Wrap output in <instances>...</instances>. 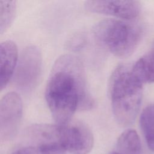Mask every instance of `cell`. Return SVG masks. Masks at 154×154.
Masks as SVG:
<instances>
[{
  "label": "cell",
  "instance_id": "obj_5",
  "mask_svg": "<svg viewBox=\"0 0 154 154\" xmlns=\"http://www.w3.org/2000/svg\"><path fill=\"white\" fill-rule=\"evenodd\" d=\"M42 54L35 46H29L22 52L14 76L15 86L22 91H32L37 85L42 70Z\"/></svg>",
  "mask_w": 154,
  "mask_h": 154
},
{
  "label": "cell",
  "instance_id": "obj_6",
  "mask_svg": "<svg viewBox=\"0 0 154 154\" xmlns=\"http://www.w3.org/2000/svg\"><path fill=\"white\" fill-rule=\"evenodd\" d=\"M22 116V102L14 92L6 94L0 103V132L2 139L14 136L19 126Z\"/></svg>",
  "mask_w": 154,
  "mask_h": 154
},
{
  "label": "cell",
  "instance_id": "obj_2",
  "mask_svg": "<svg viewBox=\"0 0 154 154\" xmlns=\"http://www.w3.org/2000/svg\"><path fill=\"white\" fill-rule=\"evenodd\" d=\"M143 85L132 67L120 65L112 73L109 91L113 114L119 125L128 126L134 122L141 103Z\"/></svg>",
  "mask_w": 154,
  "mask_h": 154
},
{
  "label": "cell",
  "instance_id": "obj_13",
  "mask_svg": "<svg viewBox=\"0 0 154 154\" xmlns=\"http://www.w3.org/2000/svg\"><path fill=\"white\" fill-rule=\"evenodd\" d=\"M39 154H66L65 148L58 141H43L38 147Z\"/></svg>",
  "mask_w": 154,
  "mask_h": 154
},
{
  "label": "cell",
  "instance_id": "obj_10",
  "mask_svg": "<svg viewBox=\"0 0 154 154\" xmlns=\"http://www.w3.org/2000/svg\"><path fill=\"white\" fill-rule=\"evenodd\" d=\"M116 149L119 154H141V144L137 132L133 129L124 131L118 138Z\"/></svg>",
  "mask_w": 154,
  "mask_h": 154
},
{
  "label": "cell",
  "instance_id": "obj_1",
  "mask_svg": "<svg viewBox=\"0 0 154 154\" xmlns=\"http://www.w3.org/2000/svg\"><path fill=\"white\" fill-rule=\"evenodd\" d=\"M45 98L54 120L60 125L70 122L76 110L93 106L84 67L79 58L66 54L55 61L48 80Z\"/></svg>",
  "mask_w": 154,
  "mask_h": 154
},
{
  "label": "cell",
  "instance_id": "obj_9",
  "mask_svg": "<svg viewBox=\"0 0 154 154\" xmlns=\"http://www.w3.org/2000/svg\"><path fill=\"white\" fill-rule=\"evenodd\" d=\"M132 70L143 84L154 82V42L150 50L132 66Z\"/></svg>",
  "mask_w": 154,
  "mask_h": 154
},
{
  "label": "cell",
  "instance_id": "obj_8",
  "mask_svg": "<svg viewBox=\"0 0 154 154\" xmlns=\"http://www.w3.org/2000/svg\"><path fill=\"white\" fill-rule=\"evenodd\" d=\"M0 88L2 90L13 74L17 61V48L16 44L7 40L1 44Z\"/></svg>",
  "mask_w": 154,
  "mask_h": 154
},
{
  "label": "cell",
  "instance_id": "obj_15",
  "mask_svg": "<svg viewBox=\"0 0 154 154\" xmlns=\"http://www.w3.org/2000/svg\"><path fill=\"white\" fill-rule=\"evenodd\" d=\"M112 154H119L117 152H114V153H112Z\"/></svg>",
  "mask_w": 154,
  "mask_h": 154
},
{
  "label": "cell",
  "instance_id": "obj_3",
  "mask_svg": "<svg viewBox=\"0 0 154 154\" xmlns=\"http://www.w3.org/2000/svg\"><path fill=\"white\" fill-rule=\"evenodd\" d=\"M93 32L105 48L120 58L128 57L135 51L142 34L138 25L118 19L100 21L94 26Z\"/></svg>",
  "mask_w": 154,
  "mask_h": 154
},
{
  "label": "cell",
  "instance_id": "obj_14",
  "mask_svg": "<svg viewBox=\"0 0 154 154\" xmlns=\"http://www.w3.org/2000/svg\"><path fill=\"white\" fill-rule=\"evenodd\" d=\"M11 154H39L38 148L33 146H26L21 147Z\"/></svg>",
  "mask_w": 154,
  "mask_h": 154
},
{
  "label": "cell",
  "instance_id": "obj_7",
  "mask_svg": "<svg viewBox=\"0 0 154 154\" xmlns=\"http://www.w3.org/2000/svg\"><path fill=\"white\" fill-rule=\"evenodd\" d=\"M85 8L91 12L114 16L126 20L136 18L141 5L137 1H87Z\"/></svg>",
  "mask_w": 154,
  "mask_h": 154
},
{
  "label": "cell",
  "instance_id": "obj_11",
  "mask_svg": "<svg viewBox=\"0 0 154 154\" xmlns=\"http://www.w3.org/2000/svg\"><path fill=\"white\" fill-rule=\"evenodd\" d=\"M140 125L148 147L154 152V103L143 109L140 118Z\"/></svg>",
  "mask_w": 154,
  "mask_h": 154
},
{
  "label": "cell",
  "instance_id": "obj_12",
  "mask_svg": "<svg viewBox=\"0 0 154 154\" xmlns=\"http://www.w3.org/2000/svg\"><path fill=\"white\" fill-rule=\"evenodd\" d=\"M1 22L0 29L2 34L11 23L16 13V1H1Z\"/></svg>",
  "mask_w": 154,
  "mask_h": 154
},
{
  "label": "cell",
  "instance_id": "obj_4",
  "mask_svg": "<svg viewBox=\"0 0 154 154\" xmlns=\"http://www.w3.org/2000/svg\"><path fill=\"white\" fill-rule=\"evenodd\" d=\"M55 136L56 140L72 154H87L94 144L90 129L81 122L55 125Z\"/></svg>",
  "mask_w": 154,
  "mask_h": 154
}]
</instances>
